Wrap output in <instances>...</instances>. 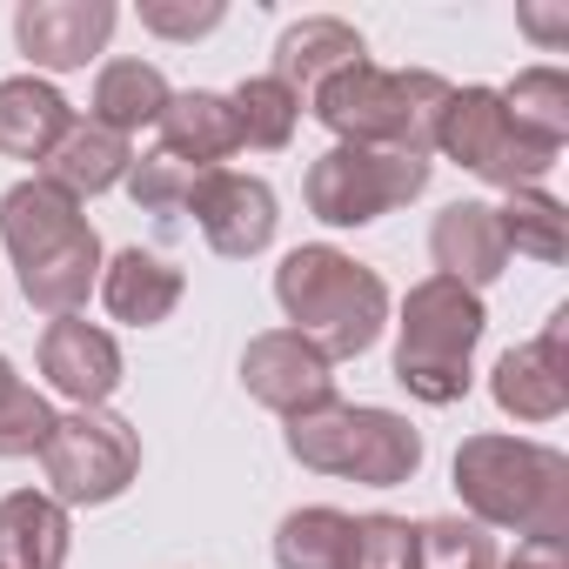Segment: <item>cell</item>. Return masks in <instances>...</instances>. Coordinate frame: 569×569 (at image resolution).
<instances>
[{
	"instance_id": "cell-1",
	"label": "cell",
	"mask_w": 569,
	"mask_h": 569,
	"mask_svg": "<svg viewBox=\"0 0 569 569\" xmlns=\"http://www.w3.org/2000/svg\"><path fill=\"white\" fill-rule=\"evenodd\" d=\"M0 241H8L14 268H21V296L41 316H74L94 281H101V234L88 228L81 201L61 194L54 181L28 174L0 194Z\"/></svg>"
},
{
	"instance_id": "cell-2",
	"label": "cell",
	"mask_w": 569,
	"mask_h": 569,
	"mask_svg": "<svg viewBox=\"0 0 569 569\" xmlns=\"http://www.w3.org/2000/svg\"><path fill=\"white\" fill-rule=\"evenodd\" d=\"M456 496L476 529H516L562 542L569 536V456L529 436H462Z\"/></svg>"
},
{
	"instance_id": "cell-3",
	"label": "cell",
	"mask_w": 569,
	"mask_h": 569,
	"mask_svg": "<svg viewBox=\"0 0 569 569\" xmlns=\"http://www.w3.org/2000/svg\"><path fill=\"white\" fill-rule=\"evenodd\" d=\"M274 302L289 316V329L302 342H316L329 362H356L382 342L389 329V289L382 274L329 241L289 248L274 268Z\"/></svg>"
},
{
	"instance_id": "cell-4",
	"label": "cell",
	"mask_w": 569,
	"mask_h": 569,
	"mask_svg": "<svg viewBox=\"0 0 569 569\" xmlns=\"http://www.w3.org/2000/svg\"><path fill=\"white\" fill-rule=\"evenodd\" d=\"M449 101V81L429 68H376L356 61L329 74L309 94V114L342 141V148H389V154H436V114Z\"/></svg>"
},
{
	"instance_id": "cell-5",
	"label": "cell",
	"mask_w": 569,
	"mask_h": 569,
	"mask_svg": "<svg viewBox=\"0 0 569 569\" xmlns=\"http://www.w3.org/2000/svg\"><path fill=\"white\" fill-rule=\"evenodd\" d=\"M489 329V309L476 289H462V281L449 274H429L409 289L402 302V322H396V382L429 402V409H449L469 396V356Z\"/></svg>"
},
{
	"instance_id": "cell-6",
	"label": "cell",
	"mask_w": 569,
	"mask_h": 569,
	"mask_svg": "<svg viewBox=\"0 0 569 569\" xmlns=\"http://www.w3.org/2000/svg\"><path fill=\"white\" fill-rule=\"evenodd\" d=\"M289 456L316 476H342V482H369V489H396L422 469V429L396 409H369V402H329L316 416H296L281 429Z\"/></svg>"
},
{
	"instance_id": "cell-7",
	"label": "cell",
	"mask_w": 569,
	"mask_h": 569,
	"mask_svg": "<svg viewBox=\"0 0 569 569\" xmlns=\"http://www.w3.org/2000/svg\"><path fill=\"white\" fill-rule=\"evenodd\" d=\"M436 154H449V161L469 168L476 181L516 194V188H542V174L556 168L562 148L529 141V134L509 121V108H502L496 88H449V101H442V114H436Z\"/></svg>"
},
{
	"instance_id": "cell-8",
	"label": "cell",
	"mask_w": 569,
	"mask_h": 569,
	"mask_svg": "<svg viewBox=\"0 0 569 569\" xmlns=\"http://www.w3.org/2000/svg\"><path fill=\"white\" fill-rule=\"evenodd\" d=\"M41 469H48V496L61 509H101L134 489L141 436H134V422H121L108 409L54 416V436L41 442Z\"/></svg>"
},
{
	"instance_id": "cell-9",
	"label": "cell",
	"mask_w": 569,
	"mask_h": 569,
	"mask_svg": "<svg viewBox=\"0 0 569 569\" xmlns=\"http://www.w3.org/2000/svg\"><path fill=\"white\" fill-rule=\"evenodd\" d=\"M436 161H416V154H389V148H329L302 194H309V214L329 221V228H369L382 214H396L402 201H416L429 188Z\"/></svg>"
},
{
	"instance_id": "cell-10",
	"label": "cell",
	"mask_w": 569,
	"mask_h": 569,
	"mask_svg": "<svg viewBox=\"0 0 569 569\" xmlns=\"http://www.w3.org/2000/svg\"><path fill=\"white\" fill-rule=\"evenodd\" d=\"M241 389L261 409H274L281 422H296L336 402V362L316 342H302L296 329H268L241 349Z\"/></svg>"
},
{
	"instance_id": "cell-11",
	"label": "cell",
	"mask_w": 569,
	"mask_h": 569,
	"mask_svg": "<svg viewBox=\"0 0 569 569\" xmlns=\"http://www.w3.org/2000/svg\"><path fill=\"white\" fill-rule=\"evenodd\" d=\"M188 214L201 228V241L228 261H248L274 241L281 214H274V188L261 174H241V168H208L194 174V194H188Z\"/></svg>"
},
{
	"instance_id": "cell-12",
	"label": "cell",
	"mask_w": 569,
	"mask_h": 569,
	"mask_svg": "<svg viewBox=\"0 0 569 569\" xmlns=\"http://www.w3.org/2000/svg\"><path fill=\"white\" fill-rule=\"evenodd\" d=\"M114 21H121L114 0H21L14 8V41H21V54L34 68L74 74L108 48Z\"/></svg>"
},
{
	"instance_id": "cell-13",
	"label": "cell",
	"mask_w": 569,
	"mask_h": 569,
	"mask_svg": "<svg viewBox=\"0 0 569 569\" xmlns=\"http://www.w3.org/2000/svg\"><path fill=\"white\" fill-rule=\"evenodd\" d=\"M562 342H569V309H556L536 342H522V349H509L496 362L489 396H496L502 416H516V422H556L569 409V356H562Z\"/></svg>"
},
{
	"instance_id": "cell-14",
	"label": "cell",
	"mask_w": 569,
	"mask_h": 569,
	"mask_svg": "<svg viewBox=\"0 0 569 569\" xmlns=\"http://www.w3.org/2000/svg\"><path fill=\"white\" fill-rule=\"evenodd\" d=\"M41 376H48L54 396H68L74 409H108V396L128 382V362H121V342H114L101 322L61 316V322H48V336H41Z\"/></svg>"
},
{
	"instance_id": "cell-15",
	"label": "cell",
	"mask_w": 569,
	"mask_h": 569,
	"mask_svg": "<svg viewBox=\"0 0 569 569\" xmlns=\"http://www.w3.org/2000/svg\"><path fill=\"white\" fill-rule=\"evenodd\" d=\"M429 254H436V274L462 281V289H489V281L509 268V241L496 228V208L489 201H449L429 228Z\"/></svg>"
},
{
	"instance_id": "cell-16",
	"label": "cell",
	"mask_w": 569,
	"mask_h": 569,
	"mask_svg": "<svg viewBox=\"0 0 569 569\" xmlns=\"http://www.w3.org/2000/svg\"><path fill=\"white\" fill-rule=\"evenodd\" d=\"M181 289H188L181 268L148 254V248H121L114 261H101V302L128 329H161L181 309Z\"/></svg>"
},
{
	"instance_id": "cell-17",
	"label": "cell",
	"mask_w": 569,
	"mask_h": 569,
	"mask_svg": "<svg viewBox=\"0 0 569 569\" xmlns=\"http://www.w3.org/2000/svg\"><path fill=\"white\" fill-rule=\"evenodd\" d=\"M68 128H74V108H68V94L54 81H41V74H8L0 81V154L8 161L41 168Z\"/></svg>"
},
{
	"instance_id": "cell-18",
	"label": "cell",
	"mask_w": 569,
	"mask_h": 569,
	"mask_svg": "<svg viewBox=\"0 0 569 569\" xmlns=\"http://www.w3.org/2000/svg\"><path fill=\"white\" fill-rule=\"evenodd\" d=\"M154 128H161V154L181 161V168H194V174H208V168H221L228 154H241L234 108H228V94H208V88L174 94Z\"/></svg>"
},
{
	"instance_id": "cell-19",
	"label": "cell",
	"mask_w": 569,
	"mask_h": 569,
	"mask_svg": "<svg viewBox=\"0 0 569 569\" xmlns=\"http://www.w3.org/2000/svg\"><path fill=\"white\" fill-rule=\"evenodd\" d=\"M74 522L48 489L0 496V569H68Z\"/></svg>"
},
{
	"instance_id": "cell-20",
	"label": "cell",
	"mask_w": 569,
	"mask_h": 569,
	"mask_svg": "<svg viewBox=\"0 0 569 569\" xmlns=\"http://www.w3.org/2000/svg\"><path fill=\"white\" fill-rule=\"evenodd\" d=\"M128 168H134L128 134H114V128H101V121H74V128L54 141V154L41 161V181H54L61 194L88 201V194L121 188V181H128Z\"/></svg>"
},
{
	"instance_id": "cell-21",
	"label": "cell",
	"mask_w": 569,
	"mask_h": 569,
	"mask_svg": "<svg viewBox=\"0 0 569 569\" xmlns=\"http://www.w3.org/2000/svg\"><path fill=\"white\" fill-rule=\"evenodd\" d=\"M356 61H369L362 34L349 21H336V14H309L296 28H281V41H274V81L296 88V94H316L329 74H342Z\"/></svg>"
},
{
	"instance_id": "cell-22",
	"label": "cell",
	"mask_w": 569,
	"mask_h": 569,
	"mask_svg": "<svg viewBox=\"0 0 569 569\" xmlns=\"http://www.w3.org/2000/svg\"><path fill=\"white\" fill-rule=\"evenodd\" d=\"M274 569H356V516L309 502L274 529Z\"/></svg>"
},
{
	"instance_id": "cell-23",
	"label": "cell",
	"mask_w": 569,
	"mask_h": 569,
	"mask_svg": "<svg viewBox=\"0 0 569 569\" xmlns=\"http://www.w3.org/2000/svg\"><path fill=\"white\" fill-rule=\"evenodd\" d=\"M168 101H174V88H168V74L154 61H108L101 81H94L88 121H101L114 134H141V128H154L168 114Z\"/></svg>"
},
{
	"instance_id": "cell-24",
	"label": "cell",
	"mask_w": 569,
	"mask_h": 569,
	"mask_svg": "<svg viewBox=\"0 0 569 569\" xmlns=\"http://www.w3.org/2000/svg\"><path fill=\"white\" fill-rule=\"evenodd\" d=\"M228 108H234L241 148H261V154L289 148L296 128H302V94H296V88H281L274 74H248V81L228 94Z\"/></svg>"
},
{
	"instance_id": "cell-25",
	"label": "cell",
	"mask_w": 569,
	"mask_h": 569,
	"mask_svg": "<svg viewBox=\"0 0 569 569\" xmlns=\"http://www.w3.org/2000/svg\"><path fill=\"white\" fill-rule=\"evenodd\" d=\"M502 94V108H509V121L529 134V141H542V148H562L569 141V74L562 68H522L509 88H496Z\"/></svg>"
},
{
	"instance_id": "cell-26",
	"label": "cell",
	"mask_w": 569,
	"mask_h": 569,
	"mask_svg": "<svg viewBox=\"0 0 569 569\" xmlns=\"http://www.w3.org/2000/svg\"><path fill=\"white\" fill-rule=\"evenodd\" d=\"M496 228H502L509 254H529V261H562L569 254V208L542 188H516L496 208Z\"/></svg>"
},
{
	"instance_id": "cell-27",
	"label": "cell",
	"mask_w": 569,
	"mask_h": 569,
	"mask_svg": "<svg viewBox=\"0 0 569 569\" xmlns=\"http://www.w3.org/2000/svg\"><path fill=\"white\" fill-rule=\"evenodd\" d=\"M416 569H496V542L462 516H429L416 522Z\"/></svg>"
},
{
	"instance_id": "cell-28",
	"label": "cell",
	"mask_w": 569,
	"mask_h": 569,
	"mask_svg": "<svg viewBox=\"0 0 569 569\" xmlns=\"http://www.w3.org/2000/svg\"><path fill=\"white\" fill-rule=\"evenodd\" d=\"M54 436V409L48 396H34L28 382L0 396V462H14V456H41V442Z\"/></svg>"
},
{
	"instance_id": "cell-29",
	"label": "cell",
	"mask_w": 569,
	"mask_h": 569,
	"mask_svg": "<svg viewBox=\"0 0 569 569\" xmlns=\"http://www.w3.org/2000/svg\"><path fill=\"white\" fill-rule=\"evenodd\" d=\"M128 194H134L148 214H174V208H188V194H194V168H181V161H168V154L154 148V154H141V161L128 168Z\"/></svg>"
},
{
	"instance_id": "cell-30",
	"label": "cell",
	"mask_w": 569,
	"mask_h": 569,
	"mask_svg": "<svg viewBox=\"0 0 569 569\" xmlns=\"http://www.w3.org/2000/svg\"><path fill=\"white\" fill-rule=\"evenodd\" d=\"M356 569H416V522L356 516Z\"/></svg>"
},
{
	"instance_id": "cell-31",
	"label": "cell",
	"mask_w": 569,
	"mask_h": 569,
	"mask_svg": "<svg viewBox=\"0 0 569 569\" xmlns=\"http://www.w3.org/2000/svg\"><path fill=\"white\" fill-rule=\"evenodd\" d=\"M228 21L221 0H141V28L161 41H201Z\"/></svg>"
},
{
	"instance_id": "cell-32",
	"label": "cell",
	"mask_w": 569,
	"mask_h": 569,
	"mask_svg": "<svg viewBox=\"0 0 569 569\" xmlns=\"http://www.w3.org/2000/svg\"><path fill=\"white\" fill-rule=\"evenodd\" d=\"M496 569H569V549L549 542V536H529V542H516V556L496 562Z\"/></svg>"
},
{
	"instance_id": "cell-33",
	"label": "cell",
	"mask_w": 569,
	"mask_h": 569,
	"mask_svg": "<svg viewBox=\"0 0 569 569\" xmlns=\"http://www.w3.org/2000/svg\"><path fill=\"white\" fill-rule=\"evenodd\" d=\"M529 21V34H542V41H556V34H569V21H556V14H522Z\"/></svg>"
},
{
	"instance_id": "cell-34",
	"label": "cell",
	"mask_w": 569,
	"mask_h": 569,
	"mask_svg": "<svg viewBox=\"0 0 569 569\" xmlns=\"http://www.w3.org/2000/svg\"><path fill=\"white\" fill-rule=\"evenodd\" d=\"M8 389H21V376H14V362H8V356H0V396H8Z\"/></svg>"
}]
</instances>
